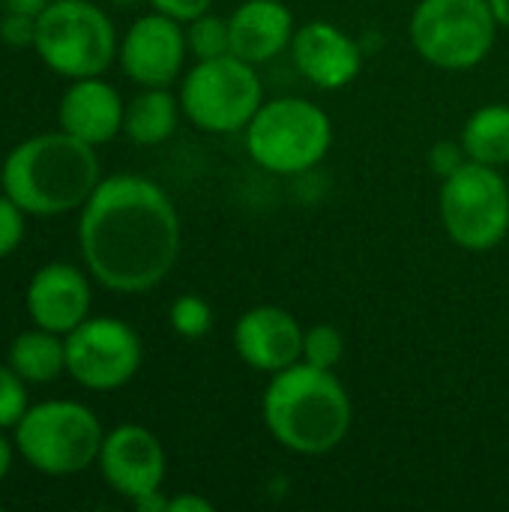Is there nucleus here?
<instances>
[{
  "label": "nucleus",
  "mask_w": 509,
  "mask_h": 512,
  "mask_svg": "<svg viewBox=\"0 0 509 512\" xmlns=\"http://www.w3.org/2000/svg\"><path fill=\"white\" fill-rule=\"evenodd\" d=\"M78 246L99 285L117 294H144L177 264V207L159 183L141 174L102 177L81 207Z\"/></svg>",
  "instance_id": "nucleus-1"
},
{
  "label": "nucleus",
  "mask_w": 509,
  "mask_h": 512,
  "mask_svg": "<svg viewBox=\"0 0 509 512\" xmlns=\"http://www.w3.org/2000/svg\"><path fill=\"white\" fill-rule=\"evenodd\" d=\"M3 192L33 216H60L84 207L102 183L93 144L69 132H45L9 150L0 168Z\"/></svg>",
  "instance_id": "nucleus-2"
},
{
  "label": "nucleus",
  "mask_w": 509,
  "mask_h": 512,
  "mask_svg": "<svg viewBox=\"0 0 509 512\" xmlns=\"http://www.w3.org/2000/svg\"><path fill=\"white\" fill-rule=\"evenodd\" d=\"M351 399L333 369L306 360L273 375L264 393V423L291 453L324 456L336 450L351 429Z\"/></svg>",
  "instance_id": "nucleus-3"
},
{
  "label": "nucleus",
  "mask_w": 509,
  "mask_h": 512,
  "mask_svg": "<svg viewBox=\"0 0 509 512\" xmlns=\"http://www.w3.org/2000/svg\"><path fill=\"white\" fill-rule=\"evenodd\" d=\"M105 432L99 417L69 399H51L27 408L15 426V450L48 477H72L99 462Z\"/></svg>",
  "instance_id": "nucleus-4"
},
{
  "label": "nucleus",
  "mask_w": 509,
  "mask_h": 512,
  "mask_svg": "<svg viewBox=\"0 0 509 512\" xmlns=\"http://www.w3.org/2000/svg\"><path fill=\"white\" fill-rule=\"evenodd\" d=\"M243 132L249 156L270 174H303L315 168L333 144L327 111L303 96L264 102Z\"/></svg>",
  "instance_id": "nucleus-5"
},
{
  "label": "nucleus",
  "mask_w": 509,
  "mask_h": 512,
  "mask_svg": "<svg viewBox=\"0 0 509 512\" xmlns=\"http://www.w3.org/2000/svg\"><path fill=\"white\" fill-rule=\"evenodd\" d=\"M39 60L63 78L102 75L117 57V30L111 18L90 0H51L36 18Z\"/></svg>",
  "instance_id": "nucleus-6"
},
{
  "label": "nucleus",
  "mask_w": 509,
  "mask_h": 512,
  "mask_svg": "<svg viewBox=\"0 0 509 512\" xmlns=\"http://www.w3.org/2000/svg\"><path fill=\"white\" fill-rule=\"evenodd\" d=\"M498 18L489 0H420L411 12V42L417 54L447 72L480 66L492 45Z\"/></svg>",
  "instance_id": "nucleus-7"
},
{
  "label": "nucleus",
  "mask_w": 509,
  "mask_h": 512,
  "mask_svg": "<svg viewBox=\"0 0 509 512\" xmlns=\"http://www.w3.org/2000/svg\"><path fill=\"white\" fill-rule=\"evenodd\" d=\"M264 105V84L258 66L237 54L213 60H195L180 84L183 114L204 132L228 135L249 126L255 111Z\"/></svg>",
  "instance_id": "nucleus-8"
},
{
  "label": "nucleus",
  "mask_w": 509,
  "mask_h": 512,
  "mask_svg": "<svg viewBox=\"0 0 509 512\" xmlns=\"http://www.w3.org/2000/svg\"><path fill=\"white\" fill-rule=\"evenodd\" d=\"M441 222L468 252L495 249L509 231V186L498 168L465 162L441 183Z\"/></svg>",
  "instance_id": "nucleus-9"
},
{
  "label": "nucleus",
  "mask_w": 509,
  "mask_h": 512,
  "mask_svg": "<svg viewBox=\"0 0 509 512\" xmlns=\"http://www.w3.org/2000/svg\"><path fill=\"white\" fill-rule=\"evenodd\" d=\"M63 339L66 372L87 390H120L141 369V339L120 318H87Z\"/></svg>",
  "instance_id": "nucleus-10"
},
{
  "label": "nucleus",
  "mask_w": 509,
  "mask_h": 512,
  "mask_svg": "<svg viewBox=\"0 0 509 512\" xmlns=\"http://www.w3.org/2000/svg\"><path fill=\"white\" fill-rule=\"evenodd\" d=\"M189 48L177 18L150 12L141 15L120 42V66L141 87H171L183 69Z\"/></svg>",
  "instance_id": "nucleus-11"
},
{
  "label": "nucleus",
  "mask_w": 509,
  "mask_h": 512,
  "mask_svg": "<svg viewBox=\"0 0 509 512\" xmlns=\"http://www.w3.org/2000/svg\"><path fill=\"white\" fill-rule=\"evenodd\" d=\"M99 471L117 495L135 501L162 489L165 450L150 429L126 423L105 435L99 450Z\"/></svg>",
  "instance_id": "nucleus-12"
},
{
  "label": "nucleus",
  "mask_w": 509,
  "mask_h": 512,
  "mask_svg": "<svg viewBox=\"0 0 509 512\" xmlns=\"http://www.w3.org/2000/svg\"><path fill=\"white\" fill-rule=\"evenodd\" d=\"M303 327L279 306H255L234 324L231 342L237 357L264 375H276L303 360Z\"/></svg>",
  "instance_id": "nucleus-13"
},
{
  "label": "nucleus",
  "mask_w": 509,
  "mask_h": 512,
  "mask_svg": "<svg viewBox=\"0 0 509 512\" xmlns=\"http://www.w3.org/2000/svg\"><path fill=\"white\" fill-rule=\"evenodd\" d=\"M291 57L297 72L321 90L348 87L363 69V48L330 21H309L294 30Z\"/></svg>",
  "instance_id": "nucleus-14"
},
{
  "label": "nucleus",
  "mask_w": 509,
  "mask_h": 512,
  "mask_svg": "<svg viewBox=\"0 0 509 512\" xmlns=\"http://www.w3.org/2000/svg\"><path fill=\"white\" fill-rule=\"evenodd\" d=\"M27 315L36 327L51 333H72L90 318V282L72 264H45L27 285Z\"/></svg>",
  "instance_id": "nucleus-15"
},
{
  "label": "nucleus",
  "mask_w": 509,
  "mask_h": 512,
  "mask_svg": "<svg viewBox=\"0 0 509 512\" xmlns=\"http://www.w3.org/2000/svg\"><path fill=\"white\" fill-rule=\"evenodd\" d=\"M123 114L126 105L120 93L108 81H102V75H93L75 78L69 84V90L60 99L57 120L63 132L99 147L117 138V132H123Z\"/></svg>",
  "instance_id": "nucleus-16"
},
{
  "label": "nucleus",
  "mask_w": 509,
  "mask_h": 512,
  "mask_svg": "<svg viewBox=\"0 0 509 512\" xmlns=\"http://www.w3.org/2000/svg\"><path fill=\"white\" fill-rule=\"evenodd\" d=\"M231 54L240 60L261 66L291 48L294 39V15L282 0H246L231 18Z\"/></svg>",
  "instance_id": "nucleus-17"
},
{
  "label": "nucleus",
  "mask_w": 509,
  "mask_h": 512,
  "mask_svg": "<svg viewBox=\"0 0 509 512\" xmlns=\"http://www.w3.org/2000/svg\"><path fill=\"white\" fill-rule=\"evenodd\" d=\"M180 111V99H174L168 87H144V93H138L126 105L123 132L141 147H156L174 135Z\"/></svg>",
  "instance_id": "nucleus-18"
},
{
  "label": "nucleus",
  "mask_w": 509,
  "mask_h": 512,
  "mask_svg": "<svg viewBox=\"0 0 509 512\" xmlns=\"http://www.w3.org/2000/svg\"><path fill=\"white\" fill-rule=\"evenodd\" d=\"M6 363L27 384H48L66 372V339L42 327L18 333L9 345Z\"/></svg>",
  "instance_id": "nucleus-19"
},
{
  "label": "nucleus",
  "mask_w": 509,
  "mask_h": 512,
  "mask_svg": "<svg viewBox=\"0 0 509 512\" xmlns=\"http://www.w3.org/2000/svg\"><path fill=\"white\" fill-rule=\"evenodd\" d=\"M462 147L471 162L509 165V105L492 102L477 108L462 126Z\"/></svg>",
  "instance_id": "nucleus-20"
},
{
  "label": "nucleus",
  "mask_w": 509,
  "mask_h": 512,
  "mask_svg": "<svg viewBox=\"0 0 509 512\" xmlns=\"http://www.w3.org/2000/svg\"><path fill=\"white\" fill-rule=\"evenodd\" d=\"M186 48L195 60H213L222 54H231V27L228 18H219L213 12H204L189 21L186 27Z\"/></svg>",
  "instance_id": "nucleus-21"
},
{
  "label": "nucleus",
  "mask_w": 509,
  "mask_h": 512,
  "mask_svg": "<svg viewBox=\"0 0 509 512\" xmlns=\"http://www.w3.org/2000/svg\"><path fill=\"white\" fill-rule=\"evenodd\" d=\"M168 321H171V327H174L177 336H183V339H201L213 327V309H210V303L204 297L183 294V297H177L171 303Z\"/></svg>",
  "instance_id": "nucleus-22"
},
{
  "label": "nucleus",
  "mask_w": 509,
  "mask_h": 512,
  "mask_svg": "<svg viewBox=\"0 0 509 512\" xmlns=\"http://www.w3.org/2000/svg\"><path fill=\"white\" fill-rule=\"evenodd\" d=\"M345 354V339L333 324H315L303 333V360L318 369H336Z\"/></svg>",
  "instance_id": "nucleus-23"
},
{
  "label": "nucleus",
  "mask_w": 509,
  "mask_h": 512,
  "mask_svg": "<svg viewBox=\"0 0 509 512\" xmlns=\"http://www.w3.org/2000/svg\"><path fill=\"white\" fill-rule=\"evenodd\" d=\"M27 381L6 363L0 366V429H15L27 414Z\"/></svg>",
  "instance_id": "nucleus-24"
},
{
  "label": "nucleus",
  "mask_w": 509,
  "mask_h": 512,
  "mask_svg": "<svg viewBox=\"0 0 509 512\" xmlns=\"http://www.w3.org/2000/svg\"><path fill=\"white\" fill-rule=\"evenodd\" d=\"M24 237V210L3 192L0 195V258L12 255Z\"/></svg>",
  "instance_id": "nucleus-25"
},
{
  "label": "nucleus",
  "mask_w": 509,
  "mask_h": 512,
  "mask_svg": "<svg viewBox=\"0 0 509 512\" xmlns=\"http://www.w3.org/2000/svg\"><path fill=\"white\" fill-rule=\"evenodd\" d=\"M0 39L9 48H30L36 42V15L6 12L0 21Z\"/></svg>",
  "instance_id": "nucleus-26"
},
{
  "label": "nucleus",
  "mask_w": 509,
  "mask_h": 512,
  "mask_svg": "<svg viewBox=\"0 0 509 512\" xmlns=\"http://www.w3.org/2000/svg\"><path fill=\"white\" fill-rule=\"evenodd\" d=\"M465 162H468V153H465L462 141H438V144L429 150V168H432L441 180L450 177L453 171H459Z\"/></svg>",
  "instance_id": "nucleus-27"
},
{
  "label": "nucleus",
  "mask_w": 509,
  "mask_h": 512,
  "mask_svg": "<svg viewBox=\"0 0 509 512\" xmlns=\"http://www.w3.org/2000/svg\"><path fill=\"white\" fill-rule=\"evenodd\" d=\"M150 6H153L156 12H162V15L177 18L180 24H183V21L189 24L192 18H198V15H204V12H210L213 0H150Z\"/></svg>",
  "instance_id": "nucleus-28"
},
{
  "label": "nucleus",
  "mask_w": 509,
  "mask_h": 512,
  "mask_svg": "<svg viewBox=\"0 0 509 512\" xmlns=\"http://www.w3.org/2000/svg\"><path fill=\"white\" fill-rule=\"evenodd\" d=\"M168 512H213V504L198 495H177L168 498Z\"/></svg>",
  "instance_id": "nucleus-29"
},
{
  "label": "nucleus",
  "mask_w": 509,
  "mask_h": 512,
  "mask_svg": "<svg viewBox=\"0 0 509 512\" xmlns=\"http://www.w3.org/2000/svg\"><path fill=\"white\" fill-rule=\"evenodd\" d=\"M132 504H135V510L138 512H168V498L162 495V489L147 492V495L135 498Z\"/></svg>",
  "instance_id": "nucleus-30"
},
{
  "label": "nucleus",
  "mask_w": 509,
  "mask_h": 512,
  "mask_svg": "<svg viewBox=\"0 0 509 512\" xmlns=\"http://www.w3.org/2000/svg\"><path fill=\"white\" fill-rule=\"evenodd\" d=\"M51 0H3L6 12H24V15H42Z\"/></svg>",
  "instance_id": "nucleus-31"
},
{
  "label": "nucleus",
  "mask_w": 509,
  "mask_h": 512,
  "mask_svg": "<svg viewBox=\"0 0 509 512\" xmlns=\"http://www.w3.org/2000/svg\"><path fill=\"white\" fill-rule=\"evenodd\" d=\"M9 468H12V444H9V438L0 435V480L9 474Z\"/></svg>",
  "instance_id": "nucleus-32"
},
{
  "label": "nucleus",
  "mask_w": 509,
  "mask_h": 512,
  "mask_svg": "<svg viewBox=\"0 0 509 512\" xmlns=\"http://www.w3.org/2000/svg\"><path fill=\"white\" fill-rule=\"evenodd\" d=\"M489 6H492L498 24H501V27H509V0H489Z\"/></svg>",
  "instance_id": "nucleus-33"
},
{
  "label": "nucleus",
  "mask_w": 509,
  "mask_h": 512,
  "mask_svg": "<svg viewBox=\"0 0 509 512\" xmlns=\"http://www.w3.org/2000/svg\"><path fill=\"white\" fill-rule=\"evenodd\" d=\"M111 3H117V6H132V3H138V0H111Z\"/></svg>",
  "instance_id": "nucleus-34"
}]
</instances>
